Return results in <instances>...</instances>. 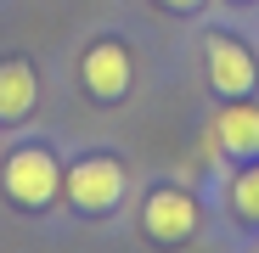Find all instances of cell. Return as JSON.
Masks as SVG:
<instances>
[{"label": "cell", "instance_id": "cell-1", "mask_svg": "<svg viewBox=\"0 0 259 253\" xmlns=\"http://www.w3.org/2000/svg\"><path fill=\"white\" fill-rule=\"evenodd\" d=\"M57 186H62V169L46 146H23L6 158V169H0V191H6L17 208H46L57 203Z\"/></svg>", "mask_w": 259, "mask_h": 253}, {"label": "cell", "instance_id": "cell-2", "mask_svg": "<svg viewBox=\"0 0 259 253\" xmlns=\"http://www.w3.org/2000/svg\"><path fill=\"white\" fill-rule=\"evenodd\" d=\"M62 191L79 214H107L124 197V169H118V158H84L62 175Z\"/></svg>", "mask_w": 259, "mask_h": 253}, {"label": "cell", "instance_id": "cell-3", "mask_svg": "<svg viewBox=\"0 0 259 253\" xmlns=\"http://www.w3.org/2000/svg\"><path fill=\"white\" fill-rule=\"evenodd\" d=\"M208 79H214V90H220L226 102L248 96L253 84H259L253 51H248V45H237L231 34H208Z\"/></svg>", "mask_w": 259, "mask_h": 253}, {"label": "cell", "instance_id": "cell-4", "mask_svg": "<svg viewBox=\"0 0 259 253\" xmlns=\"http://www.w3.org/2000/svg\"><path fill=\"white\" fill-rule=\"evenodd\" d=\"M79 79H84V90H91L96 102H118V96L130 90V51L118 45V39L91 45L84 62H79Z\"/></svg>", "mask_w": 259, "mask_h": 253}, {"label": "cell", "instance_id": "cell-5", "mask_svg": "<svg viewBox=\"0 0 259 253\" xmlns=\"http://www.w3.org/2000/svg\"><path fill=\"white\" fill-rule=\"evenodd\" d=\"M141 231L152 242H186L197 231V203L186 191H152L141 208Z\"/></svg>", "mask_w": 259, "mask_h": 253}, {"label": "cell", "instance_id": "cell-6", "mask_svg": "<svg viewBox=\"0 0 259 253\" xmlns=\"http://www.w3.org/2000/svg\"><path fill=\"white\" fill-rule=\"evenodd\" d=\"M214 141H220L231 158H259V107L248 96H237L220 118H214Z\"/></svg>", "mask_w": 259, "mask_h": 253}, {"label": "cell", "instance_id": "cell-7", "mask_svg": "<svg viewBox=\"0 0 259 253\" xmlns=\"http://www.w3.org/2000/svg\"><path fill=\"white\" fill-rule=\"evenodd\" d=\"M34 96H39V84H34V68L23 57L12 62H0V124H17L34 113Z\"/></svg>", "mask_w": 259, "mask_h": 253}, {"label": "cell", "instance_id": "cell-8", "mask_svg": "<svg viewBox=\"0 0 259 253\" xmlns=\"http://www.w3.org/2000/svg\"><path fill=\"white\" fill-rule=\"evenodd\" d=\"M231 214L248 220V225H259V163L242 169V175L231 180Z\"/></svg>", "mask_w": 259, "mask_h": 253}, {"label": "cell", "instance_id": "cell-9", "mask_svg": "<svg viewBox=\"0 0 259 253\" xmlns=\"http://www.w3.org/2000/svg\"><path fill=\"white\" fill-rule=\"evenodd\" d=\"M158 6H169V12H197L203 0H158Z\"/></svg>", "mask_w": 259, "mask_h": 253}]
</instances>
